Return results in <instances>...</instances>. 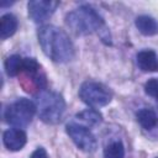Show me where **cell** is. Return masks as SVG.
Masks as SVG:
<instances>
[{
    "mask_svg": "<svg viewBox=\"0 0 158 158\" xmlns=\"http://www.w3.org/2000/svg\"><path fill=\"white\" fill-rule=\"evenodd\" d=\"M143 88H144V93L148 96L158 100V78H151V79H148L144 83V86Z\"/></svg>",
    "mask_w": 158,
    "mask_h": 158,
    "instance_id": "cell-16",
    "label": "cell"
},
{
    "mask_svg": "<svg viewBox=\"0 0 158 158\" xmlns=\"http://www.w3.org/2000/svg\"><path fill=\"white\" fill-rule=\"evenodd\" d=\"M136 118H137V122L141 125V127L147 131L153 130L158 125V115L156 114L154 110L148 107L139 109L136 112Z\"/></svg>",
    "mask_w": 158,
    "mask_h": 158,
    "instance_id": "cell-12",
    "label": "cell"
},
{
    "mask_svg": "<svg viewBox=\"0 0 158 158\" xmlns=\"http://www.w3.org/2000/svg\"><path fill=\"white\" fill-rule=\"evenodd\" d=\"M136 63L138 69H141L142 72H158V54L151 48H146L137 52Z\"/></svg>",
    "mask_w": 158,
    "mask_h": 158,
    "instance_id": "cell-9",
    "label": "cell"
},
{
    "mask_svg": "<svg viewBox=\"0 0 158 158\" xmlns=\"http://www.w3.org/2000/svg\"><path fill=\"white\" fill-rule=\"evenodd\" d=\"M38 43L43 53L54 63H68L75 57V47L65 31L54 25H43L37 30Z\"/></svg>",
    "mask_w": 158,
    "mask_h": 158,
    "instance_id": "cell-2",
    "label": "cell"
},
{
    "mask_svg": "<svg viewBox=\"0 0 158 158\" xmlns=\"http://www.w3.org/2000/svg\"><path fill=\"white\" fill-rule=\"evenodd\" d=\"M104 158H125V146L121 139L109 142L102 152Z\"/></svg>",
    "mask_w": 158,
    "mask_h": 158,
    "instance_id": "cell-15",
    "label": "cell"
},
{
    "mask_svg": "<svg viewBox=\"0 0 158 158\" xmlns=\"http://www.w3.org/2000/svg\"><path fill=\"white\" fill-rule=\"evenodd\" d=\"M75 117L89 126H95V125H99L102 122V115L96 109H93V107H88V109L78 112L75 115Z\"/></svg>",
    "mask_w": 158,
    "mask_h": 158,
    "instance_id": "cell-14",
    "label": "cell"
},
{
    "mask_svg": "<svg viewBox=\"0 0 158 158\" xmlns=\"http://www.w3.org/2000/svg\"><path fill=\"white\" fill-rule=\"evenodd\" d=\"M67 27L77 36H89L98 33L101 42L106 46L112 44V38L109 27L101 15L90 5L83 4L79 7L69 11L65 15Z\"/></svg>",
    "mask_w": 158,
    "mask_h": 158,
    "instance_id": "cell-1",
    "label": "cell"
},
{
    "mask_svg": "<svg viewBox=\"0 0 158 158\" xmlns=\"http://www.w3.org/2000/svg\"><path fill=\"white\" fill-rule=\"evenodd\" d=\"M59 6L58 1L52 0H31L27 2L28 17L36 23H43L47 21Z\"/></svg>",
    "mask_w": 158,
    "mask_h": 158,
    "instance_id": "cell-7",
    "label": "cell"
},
{
    "mask_svg": "<svg viewBox=\"0 0 158 158\" xmlns=\"http://www.w3.org/2000/svg\"><path fill=\"white\" fill-rule=\"evenodd\" d=\"M135 26L143 36H156L158 33V21L149 15L137 16Z\"/></svg>",
    "mask_w": 158,
    "mask_h": 158,
    "instance_id": "cell-10",
    "label": "cell"
},
{
    "mask_svg": "<svg viewBox=\"0 0 158 158\" xmlns=\"http://www.w3.org/2000/svg\"><path fill=\"white\" fill-rule=\"evenodd\" d=\"M65 132L80 151L91 153L96 149V138L88 126L77 122H68L65 125Z\"/></svg>",
    "mask_w": 158,
    "mask_h": 158,
    "instance_id": "cell-6",
    "label": "cell"
},
{
    "mask_svg": "<svg viewBox=\"0 0 158 158\" xmlns=\"http://www.w3.org/2000/svg\"><path fill=\"white\" fill-rule=\"evenodd\" d=\"M30 158H49V157H48L47 151H46L43 147H37V148L32 152V154L30 156Z\"/></svg>",
    "mask_w": 158,
    "mask_h": 158,
    "instance_id": "cell-17",
    "label": "cell"
},
{
    "mask_svg": "<svg viewBox=\"0 0 158 158\" xmlns=\"http://www.w3.org/2000/svg\"><path fill=\"white\" fill-rule=\"evenodd\" d=\"M35 104L37 107L38 118L47 125L59 123L67 107L62 94L49 89L38 91L35 96Z\"/></svg>",
    "mask_w": 158,
    "mask_h": 158,
    "instance_id": "cell-3",
    "label": "cell"
},
{
    "mask_svg": "<svg viewBox=\"0 0 158 158\" xmlns=\"http://www.w3.org/2000/svg\"><path fill=\"white\" fill-rule=\"evenodd\" d=\"M36 114L37 107L35 101L27 98H19L5 109L4 118L9 125L17 128H23L31 123Z\"/></svg>",
    "mask_w": 158,
    "mask_h": 158,
    "instance_id": "cell-4",
    "label": "cell"
},
{
    "mask_svg": "<svg viewBox=\"0 0 158 158\" xmlns=\"http://www.w3.org/2000/svg\"><path fill=\"white\" fill-rule=\"evenodd\" d=\"M17 27H19L17 17L11 12L4 14L0 17V38L6 40L11 37L17 31Z\"/></svg>",
    "mask_w": 158,
    "mask_h": 158,
    "instance_id": "cell-11",
    "label": "cell"
},
{
    "mask_svg": "<svg viewBox=\"0 0 158 158\" xmlns=\"http://www.w3.org/2000/svg\"><path fill=\"white\" fill-rule=\"evenodd\" d=\"M2 142L9 151L17 152L21 151L27 143V135L22 128H9L2 133Z\"/></svg>",
    "mask_w": 158,
    "mask_h": 158,
    "instance_id": "cell-8",
    "label": "cell"
},
{
    "mask_svg": "<svg viewBox=\"0 0 158 158\" xmlns=\"http://www.w3.org/2000/svg\"><path fill=\"white\" fill-rule=\"evenodd\" d=\"M23 60H25V58L21 57L20 54H12V56L7 57L5 63H4L6 74L9 77L20 75L23 70Z\"/></svg>",
    "mask_w": 158,
    "mask_h": 158,
    "instance_id": "cell-13",
    "label": "cell"
},
{
    "mask_svg": "<svg viewBox=\"0 0 158 158\" xmlns=\"http://www.w3.org/2000/svg\"><path fill=\"white\" fill-rule=\"evenodd\" d=\"M157 158H158V157H157Z\"/></svg>",
    "mask_w": 158,
    "mask_h": 158,
    "instance_id": "cell-18",
    "label": "cell"
},
{
    "mask_svg": "<svg viewBox=\"0 0 158 158\" xmlns=\"http://www.w3.org/2000/svg\"><path fill=\"white\" fill-rule=\"evenodd\" d=\"M80 100L89 107H102L111 102L112 91L109 86L100 81L86 80L84 81L78 91Z\"/></svg>",
    "mask_w": 158,
    "mask_h": 158,
    "instance_id": "cell-5",
    "label": "cell"
}]
</instances>
